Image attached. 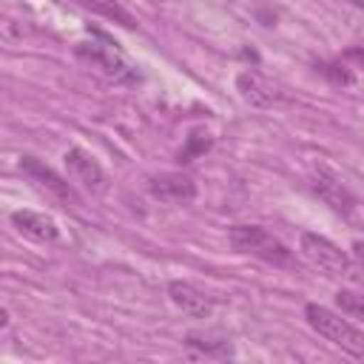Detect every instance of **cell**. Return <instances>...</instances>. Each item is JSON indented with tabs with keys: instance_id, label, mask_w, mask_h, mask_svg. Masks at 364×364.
Listing matches in <instances>:
<instances>
[{
	"instance_id": "2e32d148",
	"label": "cell",
	"mask_w": 364,
	"mask_h": 364,
	"mask_svg": "<svg viewBox=\"0 0 364 364\" xmlns=\"http://www.w3.org/2000/svg\"><path fill=\"white\" fill-rule=\"evenodd\" d=\"M316 71L324 74L336 85H353V71L347 65H341V63H324L321 60V63H316Z\"/></svg>"
},
{
	"instance_id": "5b68a950",
	"label": "cell",
	"mask_w": 364,
	"mask_h": 364,
	"mask_svg": "<svg viewBox=\"0 0 364 364\" xmlns=\"http://www.w3.org/2000/svg\"><path fill=\"white\" fill-rule=\"evenodd\" d=\"M236 91H239V97L250 108H276V105H284L290 100L287 91H284V85H279L276 80H270L259 68L239 71L236 74Z\"/></svg>"
},
{
	"instance_id": "4fadbf2b",
	"label": "cell",
	"mask_w": 364,
	"mask_h": 364,
	"mask_svg": "<svg viewBox=\"0 0 364 364\" xmlns=\"http://www.w3.org/2000/svg\"><path fill=\"white\" fill-rule=\"evenodd\" d=\"M82 9H88L91 14H100V17H105V20H111V23H119L122 28H136L139 23H136V17L119 3V0H77Z\"/></svg>"
},
{
	"instance_id": "5bb4252c",
	"label": "cell",
	"mask_w": 364,
	"mask_h": 364,
	"mask_svg": "<svg viewBox=\"0 0 364 364\" xmlns=\"http://www.w3.org/2000/svg\"><path fill=\"white\" fill-rule=\"evenodd\" d=\"M336 307H338L344 316H350V318H355V321L364 324V290L338 287V293H336Z\"/></svg>"
},
{
	"instance_id": "e0dca14e",
	"label": "cell",
	"mask_w": 364,
	"mask_h": 364,
	"mask_svg": "<svg viewBox=\"0 0 364 364\" xmlns=\"http://www.w3.org/2000/svg\"><path fill=\"white\" fill-rule=\"evenodd\" d=\"M344 60H353L358 68H364V46H350L344 51Z\"/></svg>"
},
{
	"instance_id": "3957f363",
	"label": "cell",
	"mask_w": 364,
	"mask_h": 364,
	"mask_svg": "<svg viewBox=\"0 0 364 364\" xmlns=\"http://www.w3.org/2000/svg\"><path fill=\"white\" fill-rule=\"evenodd\" d=\"M299 250L301 256L316 267L321 270L327 279H344V282H358V267L355 262L327 236L321 233H313V230H304L299 236Z\"/></svg>"
},
{
	"instance_id": "7a4b0ae2",
	"label": "cell",
	"mask_w": 364,
	"mask_h": 364,
	"mask_svg": "<svg viewBox=\"0 0 364 364\" xmlns=\"http://www.w3.org/2000/svg\"><path fill=\"white\" fill-rule=\"evenodd\" d=\"M304 321L310 324V330H316L321 338H327L330 344L341 347L347 355L353 358H364V330L355 327L350 318H344L341 313L324 307V304H316V301H307L304 304Z\"/></svg>"
},
{
	"instance_id": "52a82bcc",
	"label": "cell",
	"mask_w": 364,
	"mask_h": 364,
	"mask_svg": "<svg viewBox=\"0 0 364 364\" xmlns=\"http://www.w3.org/2000/svg\"><path fill=\"white\" fill-rule=\"evenodd\" d=\"M63 162H65V171L74 179V185L82 188L85 193L100 196V193L108 191V173H105V168L85 148H68L65 156H63Z\"/></svg>"
},
{
	"instance_id": "ba28073f",
	"label": "cell",
	"mask_w": 364,
	"mask_h": 364,
	"mask_svg": "<svg viewBox=\"0 0 364 364\" xmlns=\"http://www.w3.org/2000/svg\"><path fill=\"white\" fill-rule=\"evenodd\" d=\"M310 188H313V193L333 210V213H338V216H353V210H355V193L344 185V179L336 173V171H330V168H324V165H318L316 171H313V176H310Z\"/></svg>"
},
{
	"instance_id": "30bf717a",
	"label": "cell",
	"mask_w": 364,
	"mask_h": 364,
	"mask_svg": "<svg viewBox=\"0 0 364 364\" xmlns=\"http://www.w3.org/2000/svg\"><path fill=\"white\" fill-rule=\"evenodd\" d=\"M168 299L191 318H208L216 307V301L202 290L196 287L193 282H185V279H173L168 282Z\"/></svg>"
},
{
	"instance_id": "6da1fadb",
	"label": "cell",
	"mask_w": 364,
	"mask_h": 364,
	"mask_svg": "<svg viewBox=\"0 0 364 364\" xmlns=\"http://www.w3.org/2000/svg\"><path fill=\"white\" fill-rule=\"evenodd\" d=\"M228 242H230V247L236 253L253 256V259H259L264 264L284 267V270H296L299 267L296 253L276 233H270L262 225H230L228 228Z\"/></svg>"
},
{
	"instance_id": "8992f818",
	"label": "cell",
	"mask_w": 364,
	"mask_h": 364,
	"mask_svg": "<svg viewBox=\"0 0 364 364\" xmlns=\"http://www.w3.org/2000/svg\"><path fill=\"white\" fill-rule=\"evenodd\" d=\"M20 171L28 176V182H34L37 188H43L46 193H51L54 199L65 202V205H80V193L71 176H60L51 165H46L37 156H20Z\"/></svg>"
},
{
	"instance_id": "8fae6325",
	"label": "cell",
	"mask_w": 364,
	"mask_h": 364,
	"mask_svg": "<svg viewBox=\"0 0 364 364\" xmlns=\"http://www.w3.org/2000/svg\"><path fill=\"white\" fill-rule=\"evenodd\" d=\"M11 225L20 236L31 239V242H40V245H48V242H57L60 239V228L51 216L40 213V210H14L11 213Z\"/></svg>"
},
{
	"instance_id": "ac0fdd59",
	"label": "cell",
	"mask_w": 364,
	"mask_h": 364,
	"mask_svg": "<svg viewBox=\"0 0 364 364\" xmlns=\"http://www.w3.org/2000/svg\"><path fill=\"white\" fill-rule=\"evenodd\" d=\"M353 256H355V262L364 267V245H361V242H355V245H353Z\"/></svg>"
},
{
	"instance_id": "d6986e66",
	"label": "cell",
	"mask_w": 364,
	"mask_h": 364,
	"mask_svg": "<svg viewBox=\"0 0 364 364\" xmlns=\"http://www.w3.org/2000/svg\"><path fill=\"white\" fill-rule=\"evenodd\" d=\"M347 3H353V6H358V9H364V0H347Z\"/></svg>"
},
{
	"instance_id": "9a60e30c",
	"label": "cell",
	"mask_w": 364,
	"mask_h": 364,
	"mask_svg": "<svg viewBox=\"0 0 364 364\" xmlns=\"http://www.w3.org/2000/svg\"><path fill=\"white\" fill-rule=\"evenodd\" d=\"M210 136L208 134H202V131H191V136H188V145L179 151V156H176V162L179 165H185V162H191V159H196L199 154H205L208 148H210Z\"/></svg>"
},
{
	"instance_id": "7c38bea8",
	"label": "cell",
	"mask_w": 364,
	"mask_h": 364,
	"mask_svg": "<svg viewBox=\"0 0 364 364\" xmlns=\"http://www.w3.org/2000/svg\"><path fill=\"white\" fill-rule=\"evenodd\" d=\"M182 344L191 347L193 353L205 355V358H230L233 355V344L222 336H210V333H185Z\"/></svg>"
},
{
	"instance_id": "277c9868",
	"label": "cell",
	"mask_w": 364,
	"mask_h": 364,
	"mask_svg": "<svg viewBox=\"0 0 364 364\" xmlns=\"http://www.w3.org/2000/svg\"><path fill=\"white\" fill-rule=\"evenodd\" d=\"M94 37L97 40H91V43H77V57L80 60H85V63H91V65H97V68H102L108 77H114V80H128V82H136L139 80V74L125 63V57L119 54V48H117V43H111V37H105L102 31H94Z\"/></svg>"
},
{
	"instance_id": "9c48e42d",
	"label": "cell",
	"mask_w": 364,
	"mask_h": 364,
	"mask_svg": "<svg viewBox=\"0 0 364 364\" xmlns=\"http://www.w3.org/2000/svg\"><path fill=\"white\" fill-rule=\"evenodd\" d=\"M148 193L165 205H191L196 199V182L182 171H159L148 176Z\"/></svg>"
}]
</instances>
